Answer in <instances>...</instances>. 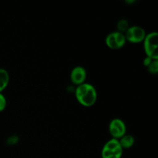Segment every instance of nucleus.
Instances as JSON below:
<instances>
[{
	"instance_id": "7",
	"label": "nucleus",
	"mask_w": 158,
	"mask_h": 158,
	"mask_svg": "<svg viewBox=\"0 0 158 158\" xmlns=\"http://www.w3.org/2000/svg\"><path fill=\"white\" fill-rule=\"evenodd\" d=\"M86 79V71L82 66H76L70 73V80L74 85H81L85 83Z\"/></svg>"
},
{
	"instance_id": "13",
	"label": "nucleus",
	"mask_w": 158,
	"mask_h": 158,
	"mask_svg": "<svg viewBox=\"0 0 158 158\" xmlns=\"http://www.w3.org/2000/svg\"><path fill=\"white\" fill-rule=\"evenodd\" d=\"M152 61H153L152 59H151V58H149V57L147 56L146 58L143 60V65H144L146 67H148V66H149V65L152 63Z\"/></svg>"
},
{
	"instance_id": "2",
	"label": "nucleus",
	"mask_w": 158,
	"mask_h": 158,
	"mask_svg": "<svg viewBox=\"0 0 158 158\" xmlns=\"http://www.w3.org/2000/svg\"><path fill=\"white\" fill-rule=\"evenodd\" d=\"M158 34L157 32H150L146 35L143 40V48L147 56L156 60L158 59Z\"/></svg>"
},
{
	"instance_id": "6",
	"label": "nucleus",
	"mask_w": 158,
	"mask_h": 158,
	"mask_svg": "<svg viewBox=\"0 0 158 158\" xmlns=\"http://www.w3.org/2000/svg\"><path fill=\"white\" fill-rule=\"evenodd\" d=\"M109 131L112 138L118 140L126 134V125L120 119H114L110 123Z\"/></svg>"
},
{
	"instance_id": "4",
	"label": "nucleus",
	"mask_w": 158,
	"mask_h": 158,
	"mask_svg": "<svg viewBox=\"0 0 158 158\" xmlns=\"http://www.w3.org/2000/svg\"><path fill=\"white\" fill-rule=\"evenodd\" d=\"M126 38L123 33L116 31L110 33L106 37L105 43L107 47L111 49H120L126 44Z\"/></svg>"
},
{
	"instance_id": "11",
	"label": "nucleus",
	"mask_w": 158,
	"mask_h": 158,
	"mask_svg": "<svg viewBox=\"0 0 158 158\" xmlns=\"http://www.w3.org/2000/svg\"><path fill=\"white\" fill-rule=\"evenodd\" d=\"M117 28H118V32L123 33V32H126L127 29H128V22L125 19L120 20L117 25Z\"/></svg>"
},
{
	"instance_id": "10",
	"label": "nucleus",
	"mask_w": 158,
	"mask_h": 158,
	"mask_svg": "<svg viewBox=\"0 0 158 158\" xmlns=\"http://www.w3.org/2000/svg\"><path fill=\"white\" fill-rule=\"evenodd\" d=\"M148 71L151 74H157L158 73V60H153L152 63L148 66Z\"/></svg>"
},
{
	"instance_id": "9",
	"label": "nucleus",
	"mask_w": 158,
	"mask_h": 158,
	"mask_svg": "<svg viewBox=\"0 0 158 158\" xmlns=\"http://www.w3.org/2000/svg\"><path fill=\"white\" fill-rule=\"evenodd\" d=\"M9 82V73L4 69H0V93L7 87Z\"/></svg>"
},
{
	"instance_id": "3",
	"label": "nucleus",
	"mask_w": 158,
	"mask_h": 158,
	"mask_svg": "<svg viewBox=\"0 0 158 158\" xmlns=\"http://www.w3.org/2000/svg\"><path fill=\"white\" fill-rule=\"evenodd\" d=\"M123 148L120 144L119 140L110 139L103 146L101 152L102 158H121L123 155Z\"/></svg>"
},
{
	"instance_id": "12",
	"label": "nucleus",
	"mask_w": 158,
	"mask_h": 158,
	"mask_svg": "<svg viewBox=\"0 0 158 158\" xmlns=\"http://www.w3.org/2000/svg\"><path fill=\"white\" fill-rule=\"evenodd\" d=\"M6 97L0 93V112L4 110L6 107Z\"/></svg>"
},
{
	"instance_id": "1",
	"label": "nucleus",
	"mask_w": 158,
	"mask_h": 158,
	"mask_svg": "<svg viewBox=\"0 0 158 158\" xmlns=\"http://www.w3.org/2000/svg\"><path fill=\"white\" fill-rule=\"evenodd\" d=\"M75 97L77 101L82 106L85 107H90L97 102V93L93 85L84 83L77 86L76 88Z\"/></svg>"
},
{
	"instance_id": "8",
	"label": "nucleus",
	"mask_w": 158,
	"mask_h": 158,
	"mask_svg": "<svg viewBox=\"0 0 158 158\" xmlns=\"http://www.w3.org/2000/svg\"><path fill=\"white\" fill-rule=\"evenodd\" d=\"M119 142H120V146L123 150L131 148L134 145L135 140H134V137L131 134H125L120 139Z\"/></svg>"
},
{
	"instance_id": "5",
	"label": "nucleus",
	"mask_w": 158,
	"mask_h": 158,
	"mask_svg": "<svg viewBox=\"0 0 158 158\" xmlns=\"http://www.w3.org/2000/svg\"><path fill=\"white\" fill-rule=\"evenodd\" d=\"M124 35L127 41L131 43H140L144 40L146 32L142 27L134 26L127 29Z\"/></svg>"
}]
</instances>
